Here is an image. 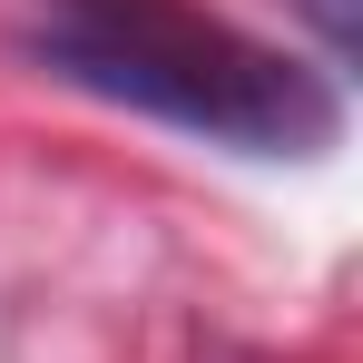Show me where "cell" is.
<instances>
[{
	"label": "cell",
	"mask_w": 363,
	"mask_h": 363,
	"mask_svg": "<svg viewBox=\"0 0 363 363\" xmlns=\"http://www.w3.org/2000/svg\"><path fill=\"white\" fill-rule=\"evenodd\" d=\"M30 60L89 99L147 108L216 147H245V157H314L344 128L334 79H314L304 60L186 10V0H60L30 30Z\"/></svg>",
	"instance_id": "cell-1"
},
{
	"label": "cell",
	"mask_w": 363,
	"mask_h": 363,
	"mask_svg": "<svg viewBox=\"0 0 363 363\" xmlns=\"http://www.w3.org/2000/svg\"><path fill=\"white\" fill-rule=\"evenodd\" d=\"M314 20H324V40H334V50H354V0H314Z\"/></svg>",
	"instance_id": "cell-2"
}]
</instances>
